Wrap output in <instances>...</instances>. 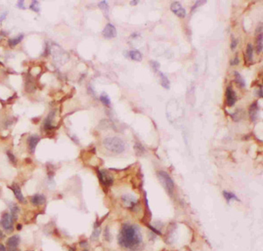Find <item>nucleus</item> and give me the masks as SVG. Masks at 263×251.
Returning a JSON list of instances; mask_svg holds the SVG:
<instances>
[{
    "label": "nucleus",
    "mask_w": 263,
    "mask_h": 251,
    "mask_svg": "<svg viewBox=\"0 0 263 251\" xmlns=\"http://www.w3.org/2000/svg\"><path fill=\"white\" fill-rule=\"evenodd\" d=\"M157 177L159 178L160 184L163 185L164 189L168 191V194L172 195L175 190V184L172 178H170V176L166 171L160 170L157 171Z\"/></svg>",
    "instance_id": "7ed1b4c3"
},
{
    "label": "nucleus",
    "mask_w": 263,
    "mask_h": 251,
    "mask_svg": "<svg viewBox=\"0 0 263 251\" xmlns=\"http://www.w3.org/2000/svg\"><path fill=\"white\" fill-rule=\"evenodd\" d=\"M22 225L21 224H18L17 225V230H21Z\"/></svg>",
    "instance_id": "79ce46f5"
},
{
    "label": "nucleus",
    "mask_w": 263,
    "mask_h": 251,
    "mask_svg": "<svg viewBox=\"0 0 263 251\" xmlns=\"http://www.w3.org/2000/svg\"><path fill=\"white\" fill-rule=\"evenodd\" d=\"M24 3H25V2H24L23 0H20V1H18V3H17L18 7V8H20V9H25V8H26V7L24 6Z\"/></svg>",
    "instance_id": "f704fd0d"
},
{
    "label": "nucleus",
    "mask_w": 263,
    "mask_h": 251,
    "mask_svg": "<svg viewBox=\"0 0 263 251\" xmlns=\"http://www.w3.org/2000/svg\"><path fill=\"white\" fill-rule=\"evenodd\" d=\"M39 140H40L39 137L38 135H36V134L31 135L30 137L28 138V140H27V142H28V147H29V149H30L32 154L34 153L36 146H37V144L39 143Z\"/></svg>",
    "instance_id": "f8f14e48"
},
{
    "label": "nucleus",
    "mask_w": 263,
    "mask_h": 251,
    "mask_svg": "<svg viewBox=\"0 0 263 251\" xmlns=\"http://www.w3.org/2000/svg\"><path fill=\"white\" fill-rule=\"evenodd\" d=\"M104 239L107 240V241H110V239H111L110 230H109V227H106L105 229H104Z\"/></svg>",
    "instance_id": "7c9ffc66"
},
{
    "label": "nucleus",
    "mask_w": 263,
    "mask_h": 251,
    "mask_svg": "<svg viewBox=\"0 0 263 251\" xmlns=\"http://www.w3.org/2000/svg\"><path fill=\"white\" fill-rule=\"evenodd\" d=\"M239 63V57L236 56L233 60H232L231 61V65H233V66H234V65H238Z\"/></svg>",
    "instance_id": "72a5a7b5"
},
{
    "label": "nucleus",
    "mask_w": 263,
    "mask_h": 251,
    "mask_svg": "<svg viewBox=\"0 0 263 251\" xmlns=\"http://www.w3.org/2000/svg\"><path fill=\"white\" fill-rule=\"evenodd\" d=\"M129 57L135 61H140L142 60V54L138 50H131L129 53Z\"/></svg>",
    "instance_id": "dca6fc26"
},
{
    "label": "nucleus",
    "mask_w": 263,
    "mask_h": 251,
    "mask_svg": "<svg viewBox=\"0 0 263 251\" xmlns=\"http://www.w3.org/2000/svg\"><path fill=\"white\" fill-rule=\"evenodd\" d=\"M237 44H238V40H235L234 38H232V42H231V48L232 49H234V48L237 47Z\"/></svg>",
    "instance_id": "473e14b6"
},
{
    "label": "nucleus",
    "mask_w": 263,
    "mask_h": 251,
    "mask_svg": "<svg viewBox=\"0 0 263 251\" xmlns=\"http://www.w3.org/2000/svg\"><path fill=\"white\" fill-rule=\"evenodd\" d=\"M20 243V238L18 235H13L11 237H9L6 241V244L8 247V251H14L18 249V246Z\"/></svg>",
    "instance_id": "6e6552de"
},
{
    "label": "nucleus",
    "mask_w": 263,
    "mask_h": 251,
    "mask_svg": "<svg viewBox=\"0 0 263 251\" xmlns=\"http://www.w3.org/2000/svg\"><path fill=\"white\" fill-rule=\"evenodd\" d=\"M148 227H149V228H150V229L152 230V231H153V232H154V233H155L156 234H160V233L159 231H158V230L156 229L155 227H152V226H148Z\"/></svg>",
    "instance_id": "e433bc0d"
},
{
    "label": "nucleus",
    "mask_w": 263,
    "mask_h": 251,
    "mask_svg": "<svg viewBox=\"0 0 263 251\" xmlns=\"http://www.w3.org/2000/svg\"><path fill=\"white\" fill-rule=\"evenodd\" d=\"M69 251H75V248H70Z\"/></svg>",
    "instance_id": "c03bdc74"
},
{
    "label": "nucleus",
    "mask_w": 263,
    "mask_h": 251,
    "mask_svg": "<svg viewBox=\"0 0 263 251\" xmlns=\"http://www.w3.org/2000/svg\"><path fill=\"white\" fill-rule=\"evenodd\" d=\"M6 154H7V156L9 157V159H10V161L13 163H14V164H16V163H17V160H16V157L14 156V155L13 154H12V152L10 151H7L6 152Z\"/></svg>",
    "instance_id": "c85d7f7f"
},
{
    "label": "nucleus",
    "mask_w": 263,
    "mask_h": 251,
    "mask_svg": "<svg viewBox=\"0 0 263 251\" xmlns=\"http://www.w3.org/2000/svg\"><path fill=\"white\" fill-rule=\"evenodd\" d=\"M134 148H135V150H136V152H137L138 154H142L143 152L145 151L144 147H142V145H141L140 143H136L135 146H134Z\"/></svg>",
    "instance_id": "bb28decb"
},
{
    "label": "nucleus",
    "mask_w": 263,
    "mask_h": 251,
    "mask_svg": "<svg viewBox=\"0 0 263 251\" xmlns=\"http://www.w3.org/2000/svg\"><path fill=\"white\" fill-rule=\"evenodd\" d=\"M10 210H11V216L13 221H16L18 219V213L19 212V208L16 204H11L10 205Z\"/></svg>",
    "instance_id": "f3484780"
},
{
    "label": "nucleus",
    "mask_w": 263,
    "mask_h": 251,
    "mask_svg": "<svg viewBox=\"0 0 263 251\" xmlns=\"http://www.w3.org/2000/svg\"><path fill=\"white\" fill-rule=\"evenodd\" d=\"M82 251H88V250H87V249H83V250H82Z\"/></svg>",
    "instance_id": "a18cd8bd"
},
{
    "label": "nucleus",
    "mask_w": 263,
    "mask_h": 251,
    "mask_svg": "<svg viewBox=\"0 0 263 251\" xmlns=\"http://www.w3.org/2000/svg\"><path fill=\"white\" fill-rule=\"evenodd\" d=\"M160 84H161V86L168 90L170 88V83H169L168 78L163 73H160Z\"/></svg>",
    "instance_id": "6ab92c4d"
},
{
    "label": "nucleus",
    "mask_w": 263,
    "mask_h": 251,
    "mask_svg": "<svg viewBox=\"0 0 263 251\" xmlns=\"http://www.w3.org/2000/svg\"><path fill=\"white\" fill-rule=\"evenodd\" d=\"M122 202H123L125 207L133 210L136 206V205L138 204V199L132 195L127 194L122 196Z\"/></svg>",
    "instance_id": "423d86ee"
},
{
    "label": "nucleus",
    "mask_w": 263,
    "mask_h": 251,
    "mask_svg": "<svg viewBox=\"0 0 263 251\" xmlns=\"http://www.w3.org/2000/svg\"><path fill=\"white\" fill-rule=\"evenodd\" d=\"M80 245H81L82 247H83V246H84V247H86V246H87V243H86V242H82V243H80Z\"/></svg>",
    "instance_id": "a19ab883"
},
{
    "label": "nucleus",
    "mask_w": 263,
    "mask_h": 251,
    "mask_svg": "<svg viewBox=\"0 0 263 251\" xmlns=\"http://www.w3.org/2000/svg\"><path fill=\"white\" fill-rule=\"evenodd\" d=\"M138 3L139 1H136V0H134V1H130V4H132V5H136Z\"/></svg>",
    "instance_id": "ea45409f"
},
{
    "label": "nucleus",
    "mask_w": 263,
    "mask_h": 251,
    "mask_svg": "<svg viewBox=\"0 0 263 251\" xmlns=\"http://www.w3.org/2000/svg\"><path fill=\"white\" fill-rule=\"evenodd\" d=\"M55 111H52L51 113H48V115L46 118L45 121H44V125H43V128L45 131H51V130L54 128V126L52 125V121L53 119L55 117Z\"/></svg>",
    "instance_id": "ddd939ff"
},
{
    "label": "nucleus",
    "mask_w": 263,
    "mask_h": 251,
    "mask_svg": "<svg viewBox=\"0 0 263 251\" xmlns=\"http://www.w3.org/2000/svg\"><path fill=\"white\" fill-rule=\"evenodd\" d=\"M24 38V35H19L18 36H17L16 38H13V39H10L8 40V45L11 47V48H14L15 46H17L18 44L20 43L21 40Z\"/></svg>",
    "instance_id": "a211bd4d"
},
{
    "label": "nucleus",
    "mask_w": 263,
    "mask_h": 251,
    "mask_svg": "<svg viewBox=\"0 0 263 251\" xmlns=\"http://www.w3.org/2000/svg\"><path fill=\"white\" fill-rule=\"evenodd\" d=\"M3 236H4V234H3V233H2V232H0V239L3 238Z\"/></svg>",
    "instance_id": "37998d69"
},
{
    "label": "nucleus",
    "mask_w": 263,
    "mask_h": 251,
    "mask_svg": "<svg viewBox=\"0 0 263 251\" xmlns=\"http://www.w3.org/2000/svg\"><path fill=\"white\" fill-rule=\"evenodd\" d=\"M225 96H226V104L228 106H233L234 104L236 103L237 98H236V94L232 87H227Z\"/></svg>",
    "instance_id": "9d476101"
},
{
    "label": "nucleus",
    "mask_w": 263,
    "mask_h": 251,
    "mask_svg": "<svg viewBox=\"0 0 263 251\" xmlns=\"http://www.w3.org/2000/svg\"><path fill=\"white\" fill-rule=\"evenodd\" d=\"M170 10L179 18H184L186 16L185 9L181 6L179 2H173L170 5Z\"/></svg>",
    "instance_id": "0eeeda50"
},
{
    "label": "nucleus",
    "mask_w": 263,
    "mask_h": 251,
    "mask_svg": "<svg viewBox=\"0 0 263 251\" xmlns=\"http://www.w3.org/2000/svg\"><path fill=\"white\" fill-rule=\"evenodd\" d=\"M97 177L99 178L100 183L104 186H110L113 184V178H112L109 174L104 170H97Z\"/></svg>",
    "instance_id": "39448f33"
},
{
    "label": "nucleus",
    "mask_w": 263,
    "mask_h": 251,
    "mask_svg": "<svg viewBox=\"0 0 263 251\" xmlns=\"http://www.w3.org/2000/svg\"><path fill=\"white\" fill-rule=\"evenodd\" d=\"M26 251H31V250H26Z\"/></svg>",
    "instance_id": "49530a36"
},
{
    "label": "nucleus",
    "mask_w": 263,
    "mask_h": 251,
    "mask_svg": "<svg viewBox=\"0 0 263 251\" xmlns=\"http://www.w3.org/2000/svg\"><path fill=\"white\" fill-rule=\"evenodd\" d=\"M253 55H254V48H253V46L252 44H248L247 45V48H246V56H247V59L248 61H251L253 60Z\"/></svg>",
    "instance_id": "5701e85b"
},
{
    "label": "nucleus",
    "mask_w": 263,
    "mask_h": 251,
    "mask_svg": "<svg viewBox=\"0 0 263 251\" xmlns=\"http://www.w3.org/2000/svg\"><path fill=\"white\" fill-rule=\"evenodd\" d=\"M11 189L13 190V193H14L15 197H16V199H17L20 203H25L26 200H25V198H24V196H23V193H22L20 187L18 186L17 184H13V186L11 187Z\"/></svg>",
    "instance_id": "4468645a"
},
{
    "label": "nucleus",
    "mask_w": 263,
    "mask_h": 251,
    "mask_svg": "<svg viewBox=\"0 0 263 251\" xmlns=\"http://www.w3.org/2000/svg\"><path fill=\"white\" fill-rule=\"evenodd\" d=\"M104 147L110 152L115 154H120L125 150V142L118 137H108L103 141Z\"/></svg>",
    "instance_id": "f03ea898"
},
{
    "label": "nucleus",
    "mask_w": 263,
    "mask_h": 251,
    "mask_svg": "<svg viewBox=\"0 0 263 251\" xmlns=\"http://www.w3.org/2000/svg\"><path fill=\"white\" fill-rule=\"evenodd\" d=\"M100 232H101V231H100L99 227H95V229H94L93 233H92V235H91V240H92V241H97V240L98 239Z\"/></svg>",
    "instance_id": "a878e982"
},
{
    "label": "nucleus",
    "mask_w": 263,
    "mask_h": 251,
    "mask_svg": "<svg viewBox=\"0 0 263 251\" xmlns=\"http://www.w3.org/2000/svg\"><path fill=\"white\" fill-rule=\"evenodd\" d=\"M7 14H8V13H7V12H4V13H1V14H0V22L4 20V19L6 18V16H7Z\"/></svg>",
    "instance_id": "c9c22d12"
},
{
    "label": "nucleus",
    "mask_w": 263,
    "mask_h": 251,
    "mask_svg": "<svg viewBox=\"0 0 263 251\" xmlns=\"http://www.w3.org/2000/svg\"><path fill=\"white\" fill-rule=\"evenodd\" d=\"M13 220L12 216L8 212H4L1 216L0 220V226L4 228L6 232H13Z\"/></svg>",
    "instance_id": "20e7f679"
},
{
    "label": "nucleus",
    "mask_w": 263,
    "mask_h": 251,
    "mask_svg": "<svg viewBox=\"0 0 263 251\" xmlns=\"http://www.w3.org/2000/svg\"><path fill=\"white\" fill-rule=\"evenodd\" d=\"M258 94H259V97L260 98H262V86H260V89L259 90V92H258Z\"/></svg>",
    "instance_id": "58836bf2"
},
{
    "label": "nucleus",
    "mask_w": 263,
    "mask_h": 251,
    "mask_svg": "<svg viewBox=\"0 0 263 251\" xmlns=\"http://www.w3.org/2000/svg\"><path fill=\"white\" fill-rule=\"evenodd\" d=\"M150 64H151L152 68L155 69V70H158V69L160 68V63L155 61H151Z\"/></svg>",
    "instance_id": "2f4dec72"
},
{
    "label": "nucleus",
    "mask_w": 263,
    "mask_h": 251,
    "mask_svg": "<svg viewBox=\"0 0 263 251\" xmlns=\"http://www.w3.org/2000/svg\"><path fill=\"white\" fill-rule=\"evenodd\" d=\"M263 35L262 33L259 34L258 39H257V52L261 53L262 52V47H263Z\"/></svg>",
    "instance_id": "4be33fe9"
},
{
    "label": "nucleus",
    "mask_w": 263,
    "mask_h": 251,
    "mask_svg": "<svg viewBox=\"0 0 263 251\" xmlns=\"http://www.w3.org/2000/svg\"><path fill=\"white\" fill-rule=\"evenodd\" d=\"M30 202L35 206H39L46 203V197L43 194H35L31 197Z\"/></svg>",
    "instance_id": "9b49d317"
},
{
    "label": "nucleus",
    "mask_w": 263,
    "mask_h": 251,
    "mask_svg": "<svg viewBox=\"0 0 263 251\" xmlns=\"http://www.w3.org/2000/svg\"><path fill=\"white\" fill-rule=\"evenodd\" d=\"M0 251H8V250L6 249V248H5V246H4V244L0 243Z\"/></svg>",
    "instance_id": "4c0bfd02"
},
{
    "label": "nucleus",
    "mask_w": 263,
    "mask_h": 251,
    "mask_svg": "<svg viewBox=\"0 0 263 251\" xmlns=\"http://www.w3.org/2000/svg\"><path fill=\"white\" fill-rule=\"evenodd\" d=\"M103 36L106 39H112L117 36V30L112 24H107L103 30Z\"/></svg>",
    "instance_id": "1a4fd4ad"
},
{
    "label": "nucleus",
    "mask_w": 263,
    "mask_h": 251,
    "mask_svg": "<svg viewBox=\"0 0 263 251\" xmlns=\"http://www.w3.org/2000/svg\"><path fill=\"white\" fill-rule=\"evenodd\" d=\"M30 9L35 13H39L40 11V5L38 1H33L30 4Z\"/></svg>",
    "instance_id": "393cba45"
},
{
    "label": "nucleus",
    "mask_w": 263,
    "mask_h": 251,
    "mask_svg": "<svg viewBox=\"0 0 263 251\" xmlns=\"http://www.w3.org/2000/svg\"><path fill=\"white\" fill-rule=\"evenodd\" d=\"M98 7L102 9V10H104V11H108V9H109L108 3L106 1H101L98 4Z\"/></svg>",
    "instance_id": "cd10ccee"
},
{
    "label": "nucleus",
    "mask_w": 263,
    "mask_h": 251,
    "mask_svg": "<svg viewBox=\"0 0 263 251\" xmlns=\"http://www.w3.org/2000/svg\"><path fill=\"white\" fill-rule=\"evenodd\" d=\"M118 242L121 247L134 250L142 243V236L137 226L125 223L121 227Z\"/></svg>",
    "instance_id": "f257e3e1"
},
{
    "label": "nucleus",
    "mask_w": 263,
    "mask_h": 251,
    "mask_svg": "<svg viewBox=\"0 0 263 251\" xmlns=\"http://www.w3.org/2000/svg\"><path fill=\"white\" fill-rule=\"evenodd\" d=\"M206 2H207V1H197V2H196V4H194V6H193V7H192V9H191V11L193 12L195 9L197 8V7H199V6H201L202 4H205Z\"/></svg>",
    "instance_id": "c756f323"
},
{
    "label": "nucleus",
    "mask_w": 263,
    "mask_h": 251,
    "mask_svg": "<svg viewBox=\"0 0 263 251\" xmlns=\"http://www.w3.org/2000/svg\"><path fill=\"white\" fill-rule=\"evenodd\" d=\"M258 112H259V107H258V104H257V102H255L254 104H252L250 106V109H249V115H250L251 120L252 121L255 122L257 119V114H258Z\"/></svg>",
    "instance_id": "2eb2a0df"
},
{
    "label": "nucleus",
    "mask_w": 263,
    "mask_h": 251,
    "mask_svg": "<svg viewBox=\"0 0 263 251\" xmlns=\"http://www.w3.org/2000/svg\"><path fill=\"white\" fill-rule=\"evenodd\" d=\"M100 101H101L104 105H108V106H109V105L111 104V99H110V98L108 97L107 94H105V93H103L102 95L100 96Z\"/></svg>",
    "instance_id": "b1692460"
},
{
    "label": "nucleus",
    "mask_w": 263,
    "mask_h": 251,
    "mask_svg": "<svg viewBox=\"0 0 263 251\" xmlns=\"http://www.w3.org/2000/svg\"><path fill=\"white\" fill-rule=\"evenodd\" d=\"M223 196H224V198L225 199V200H226V202H228V203L231 200H237V201L239 200V199L236 197V195L233 194L232 192L226 191V190H224V191H223Z\"/></svg>",
    "instance_id": "aec40b11"
},
{
    "label": "nucleus",
    "mask_w": 263,
    "mask_h": 251,
    "mask_svg": "<svg viewBox=\"0 0 263 251\" xmlns=\"http://www.w3.org/2000/svg\"><path fill=\"white\" fill-rule=\"evenodd\" d=\"M234 75H235V79H236V82H237L238 84L241 87V88H244V87L246 86L245 80H244V78L242 77L241 76H240V74L238 73V72H235Z\"/></svg>",
    "instance_id": "412c9836"
}]
</instances>
